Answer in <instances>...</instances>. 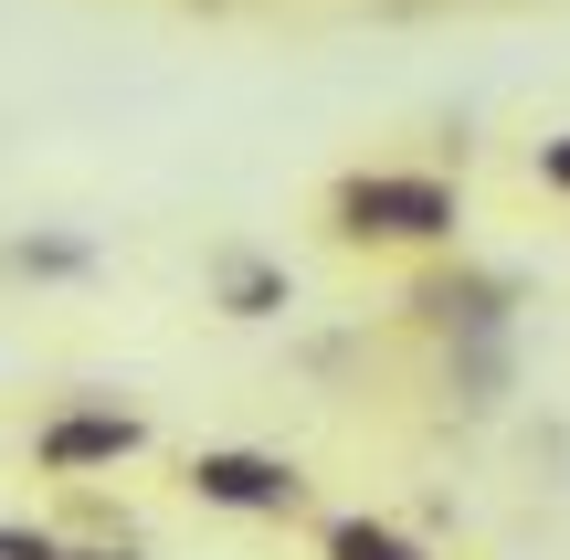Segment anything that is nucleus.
Segmentation results:
<instances>
[{
    "mask_svg": "<svg viewBox=\"0 0 570 560\" xmlns=\"http://www.w3.org/2000/svg\"><path fill=\"white\" fill-rule=\"evenodd\" d=\"M11 265L21 275H85V244H53V233H42V244H11Z\"/></svg>",
    "mask_w": 570,
    "mask_h": 560,
    "instance_id": "0eeeda50",
    "label": "nucleus"
},
{
    "mask_svg": "<svg viewBox=\"0 0 570 560\" xmlns=\"http://www.w3.org/2000/svg\"><path fill=\"white\" fill-rule=\"evenodd\" d=\"M539 180H550V190H570V138H550V148H539Z\"/></svg>",
    "mask_w": 570,
    "mask_h": 560,
    "instance_id": "1a4fd4ad",
    "label": "nucleus"
},
{
    "mask_svg": "<svg viewBox=\"0 0 570 560\" xmlns=\"http://www.w3.org/2000/svg\"><path fill=\"white\" fill-rule=\"evenodd\" d=\"M317 560H433V550L412 540V529L360 519V508H348V519H327V529H317Z\"/></svg>",
    "mask_w": 570,
    "mask_h": 560,
    "instance_id": "39448f33",
    "label": "nucleus"
},
{
    "mask_svg": "<svg viewBox=\"0 0 570 560\" xmlns=\"http://www.w3.org/2000/svg\"><path fill=\"white\" fill-rule=\"evenodd\" d=\"M148 444L138 413H117V402H63V413L32 423V465L42 477H96V465H127Z\"/></svg>",
    "mask_w": 570,
    "mask_h": 560,
    "instance_id": "7ed1b4c3",
    "label": "nucleus"
},
{
    "mask_svg": "<svg viewBox=\"0 0 570 560\" xmlns=\"http://www.w3.org/2000/svg\"><path fill=\"white\" fill-rule=\"evenodd\" d=\"M180 477H190L202 508H233V519H296L306 508V477L285 455H254V444H202Z\"/></svg>",
    "mask_w": 570,
    "mask_h": 560,
    "instance_id": "f03ea898",
    "label": "nucleus"
},
{
    "mask_svg": "<svg viewBox=\"0 0 570 560\" xmlns=\"http://www.w3.org/2000/svg\"><path fill=\"white\" fill-rule=\"evenodd\" d=\"M317 212H327V233H338V244H370V254L454 244V223H465L454 180H433V169H348V180H327Z\"/></svg>",
    "mask_w": 570,
    "mask_h": 560,
    "instance_id": "f257e3e1",
    "label": "nucleus"
},
{
    "mask_svg": "<svg viewBox=\"0 0 570 560\" xmlns=\"http://www.w3.org/2000/svg\"><path fill=\"white\" fill-rule=\"evenodd\" d=\"M0 560H75V550H63L53 529H11V519H0Z\"/></svg>",
    "mask_w": 570,
    "mask_h": 560,
    "instance_id": "6e6552de",
    "label": "nucleus"
},
{
    "mask_svg": "<svg viewBox=\"0 0 570 560\" xmlns=\"http://www.w3.org/2000/svg\"><path fill=\"white\" fill-rule=\"evenodd\" d=\"M223 307L233 317H275L285 307V265H265V254H223Z\"/></svg>",
    "mask_w": 570,
    "mask_h": 560,
    "instance_id": "423d86ee",
    "label": "nucleus"
},
{
    "mask_svg": "<svg viewBox=\"0 0 570 560\" xmlns=\"http://www.w3.org/2000/svg\"><path fill=\"white\" fill-rule=\"evenodd\" d=\"M402 307L423 317V328H465V338H487L497 317H508V286H497V275H433V286L402 296Z\"/></svg>",
    "mask_w": 570,
    "mask_h": 560,
    "instance_id": "20e7f679",
    "label": "nucleus"
}]
</instances>
